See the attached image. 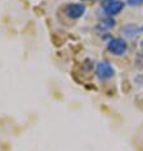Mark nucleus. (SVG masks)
<instances>
[{
  "label": "nucleus",
  "instance_id": "obj_7",
  "mask_svg": "<svg viewBox=\"0 0 143 151\" xmlns=\"http://www.w3.org/2000/svg\"><path fill=\"white\" fill-rule=\"evenodd\" d=\"M128 4L132 6H138L143 4V0H128Z\"/></svg>",
  "mask_w": 143,
  "mask_h": 151
},
{
  "label": "nucleus",
  "instance_id": "obj_4",
  "mask_svg": "<svg viewBox=\"0 0 143 151\" xmlns=\"http://www.w3.org/2000/svg\"><path fill=\"white\" fill-rule=\"evenodd\" d=\"M125 6V3L121 1V0H107L106 3L104 4V10L109 17H112V15H116L119 14L121 10L124 9Z\"/></svg>",
  "mask_w": 143,
  "mask_h": 151
},
{
  "label": "nucleus",
  "instance_id": "obj_2",
  "mask_svg": "<svg viewBox=\"0 0 143 151\" xmlns=\"http://www.w3.org/2000/svg\"><path fill=\"white\" fill-rule=\"evenodd\" d=\"M86 12V5L81 3H75V4H68L64 8V13L66 14V17H69L72 19H78L85 14Z\"/></svg>",
  "mask_w": 143,
  "mask_h": 151
},
{
  "label": "nucleus",
  "instance_id": "obj_6",
  "mask_svg": "<svg viewBox=\"0 0 143 151\" xmlns=\"http://www.w3.org/2000/svg\"><path fill=\"white\" fill-rule=\"evenodd\" d=\"M115 26V20L112 18H107L106 20H104V22H101V27L104 28H111Z\"/></svg>",
  "mask_w": 143,
  "mask_h": 151
},
{
  "label": "nucleus",
  "instance_id": "obj_1",
  "mask_svg": "<svg viewBox=\"0 0 143 151\" xmlns=\"http://www.w3.org/2000/svg\"><path fill=\"white\" fill-rule=\"evenodd\" d=\"M107 50L112 55L121 56L127 52L128 45H127V42H125V40H123V38H111L107 42Z\"/></svg>",
  "mask_w": 143,
  "mask_h": 151
},
{
  "label": "nucleus",
  "instance_id": "obj_3",
  "mask_svg": "<svg viewBox=\"0 0 143 151\" xmlns=\"http://www.w3.org/2000/svg\"><path fill=\"white\" fill-rule=\"evenodd\" d=\"M96 74H97L98 79H101V80H106V79H110V78L114 76L115 70L107 61H101L97 64Z\"/></svg>",
  "mask_w": 143,
  "mask_h": 151
},
{
  "label": "nucleus",
  "instance_id": "obj_5",
  "mask_svg": "<svg viewBox=\"0 0 143 151\" xmlns=\"http://www.w3.org/2000/svg\"><path fill=\"white\" fill-rule=\"evenodd\" d=\"M121 35L123 37L128 40H133L136 38V37L139 36V32H141V28L137 26V24H125L124 27H121L120 29Z\"/></svg>",
  "mask_w": 143,
  "mask_h": 151
}]
</instances>
